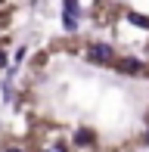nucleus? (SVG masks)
I'll return each instance as SVG.
<instances>
[{
    "label": "nucleus",
    "instance_id": "obj_2",
    "mask_svg": "<svg viewBox=\"0 0 149 152\" xmlns=\"http://www.w3.org/2000/svg\"><path fill=\"white\" fill-rule=\"evenodd\" d=\"M65 28H78V0H65Z\"/></svg>",
    "mask_w": 149,
    "mask_h": 152
},
{
    "label": "nucleus",
    "instance_id": "obj_1",
    "mask_svg": "<svg viewBox=\"0 0 149 152\" xmlns=\"http://www.w3.org/2000/svg\"><path fill=\"white\" fill-rule=\"evenodd\" d=\"M87 56H90V62H96V65H106V62H112V59H115V53H112V47H109V44H90Z\"/></svg>",
    "mask_w": 149,
    "mask_h": 152
},
{
    "label": "nucleus",
    "instance_id": "obj_4",
    "mask_svg": "<svg viewBox=\"0 0 149 152\" xmlns=\"http://www.w3.org/2000/svg\"><path fill=\"white\" fill-rule=\"evenodd\" d=\"M78 143H84V146H90V143H93V137H90V134L84 130V134H78Z\"/></svg>",
    "mask_w": 149,
    "mask_h": 152
},
{
    "label": "nucleus",
    "instance_id": "obj_5",
    "mask_svg": "<svg viewBox=\"0 0 149 152\" xmlns=\"http://www.w3.org/2000/svg\"><path fill=\"white\" fill-rule=\"evenodd\" d=\"M131 19L140 25V28H149V19H143V16H131Z\"/></svg>",
    "mask_w": 149,
    "mask_h": 152
},
{
    "label": "nucleus",
    "instance_id": "obj_6",
    "mask_svg": "<svg viewBox=\"0 0 149 152\" xmlns=\"http://www.w3.org/2000/svg\"><path fill=\"white\" fill-rule=\"evenodd\" d=\"M3 65H6V50L0 47V68H3Z\"/></svg>",
    "mask_w": 149,
    "mask_h": 152
},
{
    "label": "nucleus",
    "instance_id": "obj_3",
    "mask_svg": "<svg viewBox=\"0 0 149 152\" xmlns=\"http://www.w3.org/2000/svg\"><path fill=\"white\" fill-rule=\"evenodd\" d=\"M118 68H121V72H131V75H137V72H140V62H137V59H124Z\"/></svg>",
    "mask_w": 149,
    "mask_h": 152
}]
</instances>
